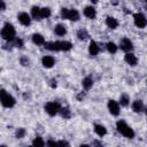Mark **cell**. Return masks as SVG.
Returning <instances> with one entry per match:
<instances>
[{
	"label": "cell",
	"instance_id": "cell-1",
	"mask_svg": "<svg viewBox=\"0 0 147 147\" xmlns=\"http://www.w3.org/2000/svg\"><path fill=\"white\" fill-rule=\"evenodd\" d=\"M116 129H117V131H118L121 134H123L124 137H126V138H129V139H132V138L134 137L133 130H132L124 121H118V122L116 123Z\"/></svg>",
	"mask_w": 147,
	"mask_h": 147
},
{
	"label": "cell",
	"instance_id": "cell-2",
	"mask_svg": "<svg viewBox=\"0 0 147 147\" xmlns=\"http://www.w3.org/2000/svg\"><path fill=\"white\" fill-rule=\"evenodd\" d=\"M1 37L5 39V40H8V41H11L15 39V28L13 24L10 23H5L2 30H1Z\"/></svg>",
	"mask_w": 147,
	"mask_h": 147
},
{
	"label": "cell",
	"instance_id": "cell-3",
	"mask_svg": "<svg viewBox=\"0 0 147 147\" xmlns=\"http://www.w3.org/2000/svg\"><path fill=\"white\" fill-rule=\"evenodd\" d=\"M0 99H1L2 106L6 107V108H11L15 105V99L9 93H7L5 90H1V92H0Z\"/></svg>",
	"mask_w": 147,
	"mask_h": 147
},
{
	"label": "cell",
	"instance_id": "cell-4",
	"mask_svg": "<svg viewBox=\"0 0 147 147\" xmlns=\"http://www.w3.org/2000/svg\"><path fill=\"white\" fill-rule=\"evenodd\" d=\"M61 16H62V18H67V20H70V21H78L79 20V13L76 9L62 8Z\"/></svg>",
	"mask_w": 147,
	"mask_h": 147
},
{
	"label": "cell",
	"instance_id": "cell-5",
	"mask_svg": "<svg viewBox=\"0 0 147 147\" xmlns=\"http://www.w3.org/2000/svg\"><path fill=\"white\" fill-rule=\"evenodd\" d=\"M45 110H46V113H47L48 115L54 116V115H56V114L60 111V105H59L57 102H55V101L47 102V103L45 105Z\"/></svg>",
	"mask_w": 147,
	"mask_h": 147
},
{
	"label": "cell",
	"instance_id": "cell-6",
	"mask_svg": "<svg viewBox=\"0 0 147 147\" xmlns=\"http://www.w3.org/2000/svg\"><path fill=\"white\" fill-rule=\"evenodd\" d=\"M133 20H134V24L138 26V28H145L146 24H147V21H146V17L144 14L141 13H137L133 15Z\"/></svg>",
	"mask_w": 147,
	"mask_h": 147
},
{
	"label": "cell",
	"instance_id": "cell-7",
	"mask_svg": "<svg viewBox=\"0 0 147 147\" xmlns=\"http://www.w3.org/2000/svg\"><path fill=\"white\" fill-rule=\"evenodd\" d=\"M108 110L111 115L117 116L119 114V105L115 100H109L108 101Z\"/></svg>",
	"mask_w": 147,
	"mask_h": 147
},
{
	"label": "cell",
	"instance_id": "cell-8",
	"mask_svg": "<svg viewBox=\"0 0 147 147\" xmlns=\"http://www.w3.org/2000/svg\"><path fill=\"white\" fill-rule=\"evenodd\" d=\"M121 48L126 52V53H130L132 49H133V44L132 41L129 39V38H124L122 41H121Z\"/></svg>",
	"mask_w": 147,
	"mask_h": 147
},
{
	"label": "cell",
	"instance_id": "cell-9",
	"mask_svg": "<svg viewBox=\"0 0 147 147\" xmlns=\"http://www.w3.org/2000/svg\"><path fill=\"white\" fill-rule=\"evenodd\" d=\"M18 21H20L21 24H23L25 26L30 25V23H31V18L28 15V13H20L18 14Z\"/></svg>",
	"mask_w": 147,
	"mask_h": 147
},
{
	"label": "cell",
	"instance_id": "cell-10",
	"mask_svg": "<svg viewBox=\"0 0 147 147\" xmlns=\"http://www.w3.org/2000/svg\"><path fill=\"white\" fill-rule=\"evenodd\" d=\"M41 63H42V65L45 67V68H52L53 65H54V63H55V60H54V57L53 56H44L42 57V60H41Z\"/></svg>",
	"mask_w": 147,
	"mask_h": 147
},
{
	"label": "cell",
	"instance_id": "cell-11",
	"mask_svg": "<svg viewBox=\"0 0 147 147\" xmlns=\"http://www.w3.org/2000/svg\"><path fill=\"white\" fill-rule=\"evenodd\" d=\"M84 15L87 17V18H94L95 16H96V11H95V9L92 7V6H87V7H85V9H84Z\"/></svg>",
	"mask_w": 147,
	"mask_h": 147
},
{
	"label": "cell",
	"instance_id": "cell-12",
	"mask_svg": "<svg viewBox=\"0 0 147 147\" xmlns=\"http://www.w3.org/2000/svg\"><path fill=\"white\" fill-rule=\"evenodd\" d=\"M99 51H100V47L98 46V44L95 42V41H91L90 42V46H88V53L92 55V56H95L98 53H99Z\"/></svg>",
	"mask_w": 147,
	"mask_h": 147
},
{
	"label": "cell",
	"instance_id": "cell-13",
	"mask_svg": "<svg viewBox=\"0 0 147 147\" xmlns=\"http://www.w3.org/2000/svg\"><path fill=\"white\" fill-rule=\"evenodd\" d=\"M124 60H125V62L126 63H129L130 65H136L137 64V62H138V60H137V57H136V55H133L132 53H126L125 54V56H124Z\"/></svg>",
	"mask_w": 147,
	"mask_h": 147
},
{
	"label": "cell",
	"instance_id": "cell-14",
	"mask_svg": "<svg viewBox=\"0 0 147 147\" xmlns=\"http://www.w3.org/2000/svg\"><path fill=\"white\" fill-rule=\"evenodd\" d=\"M106 24H107V26L110 28V29H116V28L118 26L117 20L114 18V17H111V16H108V17L106 18Z\"/></svg>",
	"mask_w": 147,
	"mask_h": 147
},
{
	"label": "cell",
	"instance_id": "cell-15",
	"mask_svg": "<svg viewBox=\"0 0 147 147\" xmlns=\"http://www.w3.org/2000/svg\"><path fill=\"white\" fill-rule=\"evenodd\" d=\"M32 41L36 44V45H45V38L40 34V33H34L32 34Z\"/></svg>",
	"mask_w": 147,
	"mask_h": 147
},
{
	"label": "cell",
	"instance_id": "cell-16",
	"mask_svg": "<svg viewBox=\"0 0 147 147\" xmlns=\"http://www.w3.org/2000/svg\"><path fill=\"white\" fill-rule=\"evenodd\" d=\"M45 48L49 51H60V42L59 41H49L45 44Z\"/></svg>",
	"mask_w": 147,
	"mask_h": 147
},
{
	"label": "cell",
	"instance_id": "cell-17",
	"mask_svg": "<svg viewBox=\"0 0 147 147\" xmlns=\"http://www.w3.org/2000/svg\"><path fill=\"white\" fill-rule=\"evenodd\" d=\"M94 131H95V133H96L99 137H103V136H106V133H107L106 127H105L103 125H101V124H95V125H94Z\"/></svg>",
	"mask_w": 147,
	"mask_h": 147
},
{
	"label": "cell",
	"instance_id": "cell-18",
	"mask_svg": "<svg viewBox=\"0 0 147 147\" xmlns=\"http://www.w3.org/2000/svg\"><path fill=\"white\" fill-rule=\"evenodd\" d=\"M54 31H55V33H56L57 36H64V34L67 33V29H65V26H64L63 24H57V25H55Z\"/></svg>",
	"mask_w": 147,
	"mask_h": 147
},
{
	"label": "cell",
	"instance_id": "cell-19",
	"mask_svg": "<svg viewBox=\"0 0 147 147\" xmlns=\"http://www.w3.org/2000/svg\"><path fill=\"white\" fill-rule=\"evenodd\" d=\"M40 10H41V8H39V7H37V6H33V7L31 8V15H32V17L36 18V20H40V18H41Z\"/></svg>",
	"mask_w": 147,
	"mask_h": 147
},
{
	"label": "cell",
	"instance_id": "cell-20",
	"mask_svg": "<svg viewBox=\"0 0 147 147\" xmlns=\"http://www.w3.org/2000/svg\"><path fill=\"white\" fill-rule=\"evenodd\" d=\"M82 85H83V87L85 90H90L92 87V85H93V79L91 77H85L83 79V82H82Z\"/></svg>",
	"mask_w": 147,
	"mask_h": 147
},
{
	"label": "cell",
	"instance_id": "cell-21",
	"mask_svg": "<svg viewBox=\"0 0 147 147\" xmlns=\"http://www.w3.org/2000/svg\"><path fill=\"white\" fill-rule=\"evenodd\" d=\"M142 108H144V105H142V101L141 100H137L132 105V109H133L134 113H140L142 110Z\"/></svg>",
	"mask_w": 147,
	"mask_h": 147
},
{
	"label": "cell",
	"instance_id": "cell-22",
	"mask_svg": "<svg viewBox=\"0 0 147 147\" xmlns=\"http://www.w3.org/2000/svg\"><path fill=\"white\" fill-rule=\"evenodd\" d=\"M32 145H33V147H44L45 146V141H44V139L41 137H36L33 139V141H32Z\"/></svg>",
	"mask_w": 147,
	"mask_h": 147
},
{
	"label": "cell",
	"instance_id": "cell-23",
	"mask_svg": "<svg viewBox=\"0 0 147 147\" xmlns=\"http://www.w3.org/2000/svg\"><path fill=\"white\" fill-rule=\"evenodd\" d=\"M60 42V51H69L72 47V44L70 41H59Z\"/></svg>",
	"mask_w": 147,
	"mask_h": 147
},
{
	"label": "cell",
	"instance_id": "cell-24",
	"mask_svg": "<svg viewBox=\"0 0 147 147\" xmlns=\"http://www.w3.org/2000/svg\"><path fill=\"white\" fill-rule=\"evenodd\" d=\"M106 47H107V51H108L109 53H111V54H115V53L117 52V46H116V44H114L113 41L107 42Z\"/></svg>",
	"mask_w": 147,
	"mask_h": 147
},
{
	"label": "cell",
	"instance_id": "cell-25",
	"mask_svg": "<svg viewBox=\"0 0 147 147\" xmlns=\"http://www.w3.org/2000/svg\"><path fill=\"white\" fill-rule=\"evenodd\" d=\"M40 14H41V18H47L51 16V9L48 7H44V8H41Z\"/></svg>",
	"mask_w": 147,
	"mask_h": 147
},
{
	"label": "cell",
	"instance_id": "cell-26",
	"mask_svg": "<svg viewBox=\"0 0 147 147\" xmlns=\"http://www.w3.org/2000/svg\"><path fill=\"white\" fill-rule=\"evenodd\" d=\"M77 37H78V39L83 40V39H86V38L88 37V33H87V31H86L85 29H80V30L77 32Z\"/></svg>",
	"mask_w": 147,
	"mask_h": 147
},
{
	"label": "cell",
	"instance_id": "cell-27",
	"mask_svg": "<svg viewBox=\"0 0 147 147\" xmlns=\"http://www.w3.org/2000/svg\"><path fill=\"white\" fill-rule=\"evenodd\" d=\"M129 101H130V98L127 94H122L121 95V99H119V103L122 106H127L129 105Z\"/></svg>",
	"mask_w": 147,
	"mask_h": 147
},
{
	"label": "cell",
	"instance_id": "cell-28",
	"mask_svg": "<svg viewBox=\"0 0 147 147\" xmlns=\"http://www.w3.org/2000/svg\"><path fill=\"white\" fill-rule=\"evenodd\" d=\"M60 111H61L62 117H64V118H69L70 117V110L68 108H62V109H60Z\"/></svg>",
	"mask_w": 147,
	"mask_h": 147
},
{
	"label": "cell",
	"instance_id": "cell-29",
	"mask_svg": "<svg viewBox=\"0 0 147 147\" xmlns=\"http://www.w3.org/2000/svg\"><path fill=\"white\" fill-rule=\"evenodd\" d=\"M24 134H25V130L24 129H17L16 130V137L17 138H23L24 137Z\"/></svg>",
	"mask_w": 147,
	"mask_h": 147
},
{
	"label": "cell",
	"instance_id": "cell-30",
	"mask_svg": "<svg viewBox=\"0 0 147 147\" xmlns=\"http://www.w3.org/2000/svg\"><path fill=\"white\" fill-rule=\"evenodd\" d=\"M47 147H59V142H56L55 140H48L47 141Z\"/></svg>",
	"mask_w": 147,
	"mask_h": 147
},
{
	"label": "cell",
	"instance_id": "cell-31",
	"mask_svg": "<svg viewBox=\"0 0 147 147\" xmlns=\"http://www.w3.org/2000/svg\"><path fill=\"white\" fill-rule=\"evenodd\" d=\"M59 147H70V146H69L68 141H65V140H60V141H59Z\"/></svg>",
	"mask_w": 147,
	"mask_h": 147
},
{
	"label": "cell",
	"instance_id": "cell-32",
	"mask_svg": "<svg viewBox=\"0 0 147 147\" xmlns=\"http://www.w3.org/2000/svg\"><path fill=\"white\" fill-rule=\"evenodd\" d=\"M16 46L20 47V48L23 46V41H22V39H16Z\"/></svg>",
	"mask_w": 147,
	"mask_h": 147
},
{
	"label": "cell",
	"instance_id": "cell-33",
	"mask_svg": "<svg viewBox=\"0 0 147 147\" xmlns=\"http://www.w3.org/2000/svg\"><path fill=\"white\" fill-rule=\"evenodd\" d=\"M93 146H94V147H102V144H101L100 141L95 140V141H93Z\"/></svg>",
	"mask_w": 147,
	"mask_h": 147
},
{
	"label": "cell",
	"instance_id": "cell-34",
	"mask_svg": "<svg viewBox=\"0 0 147 147\" xmlns=\"http://www.w3.org/2000/svg\"><path fill=\"white\" fill-rule=\"evenodd\" d=\"M21 62H22L23 65H28V63H29V61H25V57H22L21 59Z\"/></svg>",
	"mask_w": 147,
	"mask_h": 147
},
{
	"label": "cell",
	"instance_id": "cell-35",
	"mask_svg": "<svg viewBox=\"0 0 147 147\" xmlns=\"http://www.w3.org/2000/svg\"><path fill=\"white\" fill-rule=\"evenodd\" d=\"M5 8H6V5H5V2H3V1H1V9L3 10Z\"/></svg>",
	"mask_w": 147,
	"mask_h": 147
},
{
	"label": "cell",
	"instance_id": "cell-36",
	"mask_svg": "<svg viewBox=\"0 0 147 147\" xmlns=\"http://www.w3.org/2000/svg\"><path fill=\"white\" fill-rule=\"evenodd\" d=\"M79 147H90V146H88V145H80Z\"/></svg>",
	"mask_w": 147,
	"mask_h": 147
},
{
	"label": "cell",
	"instance_id": "cell-37",
	"mask_svg": "<svg viewBox=\"0 0 147 147\" xmlns=\"http://www.w3.org/2000/svg\"><path fill=\"white\" fill-rule=\"evenodd\" d=\"M146 116H147V109H146Z\"/></svg>",
	"mask_w": 147,
	"mask_h": 147
},
{
	"label": "cell",
	"instance_id": "cell-38",
	"mask_svg": "<svg viewBox=\"0 0 147 147\" xmlns=\"http://www.w3.org/2000/svg\"><path fill=\"white\" fill-rule=\"evenodd\" d=\"M1 147H6V146H5V145H2V146H1Z\"/></svg>",
	"mask_w": 147,
	"mask_h": 147
},
{
	"label": "cell",
	"instance_id": "cell-39",
	"mask_svg": "<svg viewBox=\"0 0 147 147\" xmlns=\"http://www.w3.org/2000/svg\"><path fill=\"white\" fill-rule=\"evenodd\" d=\"M28 147H30V146H28ZM32 147H33V146H32Z\"/></svg>",
	"mask_w": 147,
	"mask_h": 147
}]
</instances>
